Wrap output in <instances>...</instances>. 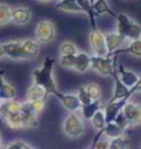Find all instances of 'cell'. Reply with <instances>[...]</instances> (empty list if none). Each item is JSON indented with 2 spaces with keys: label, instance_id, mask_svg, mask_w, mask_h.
Returning a JSON list of instances; mask_svg holds the SVG:
<instances>
[{
  "label": "cell",
  "instance_id": "6da1fadb",
  "mask_svg": "<svg viewBox=\"0 0 141 149\" xmlns=\"http://www.w3.org/2000/svg\"><path fill=\"white\" fill-rule=\"evenodd\" d=\"M55 59L52 57H47L41 67L33 69L32 78L33 84L42 86L47 90V94H55L57 92L56 82L54 80L53 71H54Z\"/></svg>",
  "mask_w": 141,
  "mask_h": 149
},
{
  "label": "cell",
  "instance_id": "7a4b0ae2",
  "mask_svg": "<svg viewBox=\"0 0 141 149\" xmlns=\"http://www.w3.org/2000/svg\"><path fill=\"white\" fill-rule=\"evenodd\" d=\"M116 20H117V32L123 38H128L131 42L141 38V25L131 20L127 14H117Z\"/></svg>",
  "mask_w": 141,
  "mask_h": 149
},
{
  "label": "cell",
  "instance_id": "3957f363",
  "mask_svg": "<svg viewBox=\"0 0 141 149\" xmlns=\"http://www.w3.org/2000/svg\"><path fill=\"white\" fill-rule=\"evenodd\" d=\"M63 132L68 138L76 139L84 135L85 125L83 120L75 112H70L63 122Z\"/></svg>",
  "mask_w": 141,
  "mask_h": 149
},
{
  "label": "cell",
  "instance_id": "277c9868",
  "mask_svg": "<svg viewBox=\"0 0 141 149\" xmlns=\"http://www.w3.org/2000/svg\"><path fill=\"white\" fill-rule=\"evenodd\" d=\"M34 35L35 41L40 44H50L55 40L56 26L51 20H41L35 26Z\"/></svg>",
  "mask_w": 141,
  "mask_h": 149
},
{
  "label": "cell",
  "instance_id": "5b68a950",
  "mask_svg": "<svg viewBox=\"0 0 141 149\" xmlns=\"http://www.w3.org/2000/svg\"><path fill=\"white\" fill-rule=\"evenodd\" d=\"M90 68L102 76H113L115 72V59L113 56H90Z\"/></svg>",
  "mask_w": 141,
  "mask_h": 149
},
{
  "label": "cell",
  "instance_id": "8992f818",
  "mask_svg": "<svg viewBox=\"0 0 141 149\" xmlns=\"http://www.w3.org/2000/svg\"><path fill=\"white\" fill-rule=\"evenodd\" d=\"M88 40H90V47L94 52V55L106 56L108 54L105 34L102 31H99L97 28H93V30L90 33Z\"/></svg>",
  "mask_w": 141,
  "mask_h": 149
},
{
  "label": "cell",
  "instance_id": "52a82bcc",
  "mask_svg": "<svg viewBox=\"0 0 141 149\" xmlns=\"http://www.w3.org/2000/svg\"><path fill=\"white\" fill-rule=\"evenodd\" d=\"M54 95L56 98H59V100L62 103V105L67 111L76 112L78 111V110H80V107H82V103H80L77 94H74V93H68L67 94V93H61L57 91Z\"/></svg>",
  "mask_w": 141,
  "mask_h": 149
},
{
  "label": "cell",
  "instance_id": "ba28073f",
  "mask_svg": "<svg viewBox=\"0 0 141 149\" xmlns=\"http://www.w3.org/2000/svg\"><path fill=\"white\" fill-rule=\"evenodd\" d=\"M20 116L22 118L24 128H35L39 125L38 115L33 112L28 101L22 103V109L20 112Z\"/></svg>",
  "mask_w": 141,
  "mask_h": 149
},
{
  "label": "cell",
  "instance_id": "9c48e42d",
  "mask_svg": "<svg viewBox=\"0 0 141 149\" xmlns=\"http://www.w3.org/2000/svg\"><path fill=\"white\" fill-rule=\"evenodd\" d=\"M20 46H21V52H22L24 59H33L40 53L39 43L32 38L20 40Z\"/></svg>",
  "mask_w": 141,
  "mask_h": 149
},
{
  "label": "cell",
  "instance_id": "30bf717a",
  "mask_svg": "<svg viewBox=\"0 0 141 149\" xmlns=\"http://www.w3.org/2000/svg\"><path fill=\"white\" fill-rule=\"evenodd\" d=\"M32 19V12L29 8L18 7L11 11V22L17 25H25Z\"/></svg>",
  "mask_w": 141,
  "mask_h": 149
},
{
  "label": "cell",
  "instance_id": "8fae6325",
  "mask_svg": "<svg viewBox=\"0 0 141 149\" xmlns=\"http://www.w3.org/2000/svg\"><path fill=\"white\" fill-rule=\"evenodd\" d=\"M127 99H121V100H117V101H109L108 104L105 107L104 112H105V118H106V123L109 122H114L116 116L118 115V113L121 111L123 105L127 103Z\"/></svg>",
  "mask_w": 141,
  "mask_h": 149
},
{
  "label": "cell",
  "instance_id": "7c38bea8",
  "mask_svg": "<svg viewBox=\"0 0 141 149\" xmlns=\"http://www.w3.org/2000/svg\"><path fill=\"white\" fill-rule=\"evenodd\" d=\"M114 79H115V87H114V93L113 97L110 99V102L113 101H117V100H121V99H127L129 100V88H128L126 84H122V81L119 79V76L118 72L115 70V72L113 74Z\"/></svg>",
  "mask_w": 141,
  "mask_h": 149
},
{
  "label": "cell",
  "instance_id": "4fadbf2b",
  "mask_svg": "<svg viewBox=\"0 0 141 149\" xmlns=\"http://www.w3.org/2000/svg\"><path fill=\"white\" fill-rule=\"evenodd\" d=\"M102 135H105L106 137L108 138H114V137H118V136H121L123 135V130H122L120 126L116 124L115 122H109V123H106V125L104 127L103 130H99V133L96 135L95 137V140L93 145L99 139V137Z\"/></svg>",
  "mask_w": 141,
  "mask_h": 149
},
{
  "label": "cell",
  "instance_id": "5bb4252c",
  "mask_svg": "<svg viewBox=\"0 0 141 149\" xmlns=\"http://www.w3.org/2000/svg\"><path fill=\"white\" fill-rule=\"evenodd\" d=\"M105 38H106V46H107V52H108L107 55H111L114 52L117 51L125 40L118 32L107 33L105 34Z\"/></svg>",
  "mask_w": 141,
  "mask_h": 149
},
{
  "label": "cell",
  "instance_id": "9a60e30c",
  "mask_svg": "<svg viewBox=\"0 0 141 149\" xmlns=\"http://www.w3.org/2000/svg\"><path fill=\"white\" fill-rule=\"evenodd\" d=\"M4 49H5L6 56H8L11 59H24L21 46H20V40L18 41H10L8 43L2 44Z\"/></svg>",
  "mask_w": 141,
  "mask_h": 149
},
{
  "label": "cell",
  "instance_id": "2e32d148",
  "mask_svg": "<svg viewBox=\"0 0 141 149\" xmlns=\"http://www.w3.org/2000/svg\"><path fill=\"white\" fill-rule=\"evenodd\" d=\"M88 69H90V55L84 52H78L75 55L74 70L80 74H84Z\"/></svg>",
  "mask_w": 141,
  "mask_h": 149
},
{
  "label": "cell",
  "instance_id": "e0dca14e",
  "mask_svg": "<svg viewBox=\"0 0 141 149\" xmlns=\"http://www.w3.org/2000/svg\"><path fill=\"white\" fill-rule=\"evenodd\" d=\"M118 76H119V79L122 81V84H126L128 88H131L139 79V76L135 71L126 69L121 64L119 65V68H118Z\"/></svg>",
  "mask_w": 141,
  "mask_h": 149
},
{
  "label": "cell",
  "instance_id": "ac0fdd59",
  "mask_svg": "<svg viewBox=\"0 0 141 149\" xmlns=\"http://www.w3.org/2000/svg\"><path fill=\"white\" fill-rule=\"evenodd\" d=\"M93 11H94L95 17H99L102 14H109L113 18H117V14L115 13L110 6L108 5L107 0H95L93 2Z\"/></svg>",
  "mask_w": 141,
  "mask_h": 149
},
{
  "label": "cell",
  "instance_id": "d6986e66",
  "mask_svg": "<svg viewBox=\"0 0 141 149\" xmlns=\"http://www.w3.org/2000/svg\"><path fill=\"white\" fill-rule=\"evenodd\" d=\"M5 124L11 130H23V122L20 116V114H7V113H0Z\"/></svg>",
  "mask_w": 141,
  "mask_h": 149
},
{
  "label": "cell",
  "instance_id": "ffe728a7",
  "mask_svg": "<svg viewBox=\"0 0 141 149\" xmlns=\"http://www.w3.org/2000/svg\"><path fill=\"white\" fill-rule=\"evenodd\" d=\"M21 109H22V102H19V101H17V100H14V99L2 100L0 113H7V114H20Z\"/></svg>",
  "mask_w": 141,
  "mask_h": 149
},
{
  "label": "cell",
  "instance_id": "44dd1931",
  "mask_svg": "<svg viewBox=\"0 0 141 149\" xmlns=\"http://www.w3.org/2000/svg\"><path fill=\"white\" fill-rule=\"evenodd\" d=\"M118 54H130V55H133L136 57H141V38L132 41L130 43V45H128L125 48H121V49L118 48L117 51H115L109 56H116Z\"/></svg>",
  "mask_w": 141,
  "mask_h": 149
},
{
  "label": "cell",
  "instance_id": "7402d4cb",
  "mask_svg": "<svg viewBox=\"0 0 141 149\" xmlns=\"http://www.w3.org/2000/svg\"><path fill=\"white\" fill-rule=\"evenodd\" d=\"M56 10L66 13H83L76 0H61L56 5Z\"/></svg>",
  "mask_w": 141,
  "mask_h": 149
},
{
  "label": "cell",
  "instance_id": "603a6c76",
  "mask_svg": "<svg viewBox=\"0 0 141 149\" xmlns=\"http://www.w3.org/2000/svg\"><path fill=\"white\" fill-rule=\"evenodd\" d=\"M99 109H102V101H100V99L99 100H93L88 104H83L82 107H80V111H82V115H83L84 118L90 120L92 116L98 111Z\"/></svg>",
  "mask_w": 141,
  "mask_h": 149
},
{
  "label": "cell",
  "instance_id": "cb8c5ba5",
  "mask_svg": "<svg viewBox=\"0 0 141 149\" xmlns=\"http://www.w3.org/2000/svg\"><path fill=\"white\" fill-rule=\"evenodd\" d=\"M49 95L47 93V90L43 88L42 86L37 84H33L28 90L27 93V100H37V99H47V97Z\"/></svg>",
  "mask_w": 141,
  "mask_h": 149
},
{
  "label": "cell",
  "instance_id": "d4e9b609",
  "mask_svg": "<svg viewBox=\"0 0 141 149\" xmlns=\"http://www.w3.org/2000/svg\"><path fill=\"white\" fill-rule=\"evenodd\" d=\"M77 5L80 6V8L82 9L83 13L87 14L88 19L90 20V23L93 28H96V23H95V14L93 11V3L90 0H76Z\"/></svg>",
  "mask_w": 141,
  "mask_h": 149
},
{
  "label": "cell",
  "instance_id": "484cf974",
  "mask_svg": "<svg viewBox=\"0 0 141 149\" xmlns=\"http://www.w3.org/2000/svg\"><path fill=\"white\" fill-rule=\"evenodd\" d=\"M90 121H92V125L94 126V128H96L97 130H103L105 125H106V118H105V112H104V110L99 109L98 111L92 116Z\"/></svg>",
  "mask_w": 141,
  "mask_h": 149
},
{
  "label": "cell",
  "instance_id": "4316f807",
  "mask_svg": "<svg viewBox=\"0 0 141 149\" xmlns=\"http://www.w3.org/2000/svg\"><path fill=\"white\" fill-rule=\"evenodd\" d=\"M11 11L12 9L7 3H0V26L11 22Z\"/></svg>",
  "mask_w": 141,
  "mask_h": 149
},
{
  "label": "cell",
  "instance_id": "83f0119b",
  "mask_svg": "<svg viewBox=\"0 0 141 149\" xmlns=\"http://www.w3.org/2000/svg\"><path fill=\"white\" fill-rule=\"evenodd\" d=\"M129 147V140L123 135L110 138L109 149H127Z\"/></svg>",
  "mask_w": 141,
  "mask_h": 149
},
{
  "label": "cell",
  "instance_id": "f1b7e54d",
  "mask_svg": "<svg viewBox=\"0 0 141 149\" xmlns=\"http://www.w3.org/2000/svg\"><path fill=\"white\" fill-rule=\"evenodd\" d=\"M78 52L80 51L76 44L70 41H65L60 46V55H76Z\"/></svg>",
  "mask_w": 141,
  "mask_h": 149
},
{
  "label": "cell",
  "instance_id": "f546056e",
  "mask_svg": "<svg viewBox=\"0 0 141 149\" xmlns=\"http://www.w3.org/2000/svg\"><path fill=\"white\" fill-rule=\"evenodd\" d=\"M17 95V91L16 89L11 86L10 84L6 82L4 87L0 89V100H10V99H14Z\"/></svg>",
  "mask_w": 141,
  "mask_h": 149
},
{
  "label": "cell",
  "instance_id": "4dcf8cb0",
  "mask_svg": "<svg viewBox=\"0 0 141 149\" xmlns=\"http://www.w3.org/2000/svg\"><path fill=\"white\" fill-rule=\"evenodd\" d=\"M86 91L88 93V95L90 97L92 100H99L102 98V94H103V90L100 88V86L97 84H88L86 87Z\"/></svg>",
  "mask_w": 141,
  "mask_h": 149
},
{
  "label": "cell",
  "instance_id": "1f68e13d",
  "mask_svg": "<svg viewBox=\"0 0 141 149\" xmlns=\"http://www.w3.org/2000/svg\"><path fill=\"white\" fill-rule=\"evenodd\" d=\"M30 104V107L31 109L33 110V112L39 115V114H41L44 110V107H45V100L44 99H37V100H27Z\"/></svg>",
  "mask_w": 141,
  "mask_h": 149
},
{
  "label": "cell",
  "instance_id": "d6a6232c",
  "mask_svg": "<svg viewBox=\"0 0 141 149\" xmlns=\"http://www.w3.org/2000/svg\"><path fill=\"white\" fill-rule=\"evenodd\" d=\"M60 63L66 69H74L75 55H60Z\"/></svg>",
  "mask_w": 141,
  "mask_h": 149
},
{
  "label": "cell",
  "instance_id": "836d02e7",
  "mask_svg": "<svg viewBox=\"0 0 141 149\" xmlns=\"http://www.w3.org/2000/svg\"><path fill=\"white\" fill-rule=\"evenodd\" d=\"M136 109H137V104H135V103H132V102H129V101H127V103L122 107V112L125 113L126 117L129 120V123L131 122L132 117L135 115ZM129 126H130V124H129Z\"/></svg>",
  "mask_w": 141,
  "mask_h": 149
},
{
  "label": "cell",
  "instance_id": "e575fe53",
  "mask_svg": "<svg viewBox=\"0 0 141 149\" xmlns=\"http://www.w3.org/2000/svg\"><path fill=\"white\" fill-rule=\"evenodd\" d=\"M114 122L120 126L123 130H127L128 127H129V124H130V123H129V120L126 117V115H125V113L122 112V110L118 113V115L116 116V118H115V121Z\"/></svg>",
  "mask_w": 141,
  "mask_h": 149
},
{
  "label": "cell",
  "instance_id": "d590c367",
  "mask_svg": "<svg viewBox=\"0 0 141 149\" xmlns=\"http://www.w3.org/2000/svg\"><path fill=\"white\" fill-rule=\"evenodd\" d=\"M6 149H33V147L23 140H14L12 143H10L6 147Z\"/></svg>",
  "mask_w": 141,
  "mask_h": 149
},
{
  "label": "cell",
  "instance_id": "8d00e7d4",
  "mask_svg": "<svg viewBox=\"0 0 141 149\" xmlns=\"http://www.w3.org/2000/svg\"><path fill=\"white\" fill-rule=\"evenodd\" d=\"M77 97H78V99H80L82 105H83V104H88V103H90L92 101H93V100L90 99V95H88V93H87V91H86V88H85V87H80V88L78 89Z\"/></svg>",
  "mask_w": 141,
  "mask_h": 149
},
{
  "label": "cell",
  "instance_id": "74e56055",
  "mask_svg": "<svg viewBox=\"0 0 141 149\" xmlns=\"http://www.w3.org/2000/svg\"><path fill=\"white\" fill-rule=\"evenodd\" d=\"M141 125V103L137 104V109L135 112V115L132 117L131 122H130V126L129 127H136V126Z\"/></svg>",
  "mask_w": 141,
  "mask_h": 149
},
{
  "label": "cell",
  "instance_id": "f35d334b",
  "mask_svg": "<svg viewBox=\"0 0 141 149\" xmlns=\"http://www.w3.org/2000/svg\"><path fill=\"white\" fill-rule=\"evenodd\" d=\"M136 92H141V76L139 77V79H138V81H137L136 84H133L131 88H129V93H128L129 98Z\"/></svg>",
  "mask_w": 141,
  "mask_h": 149
},
{
  "label": "cell",
  "instance_id": "ab89813d",
  "mask_svg": "<svg viewBox=\"0 0 141 149\" xmlns=\"http://www.w3.org/2000/svg\"><path fill=\"white\" fill-rule=\"evenodd\" d=\"M92 148H95V149H107L109 148V141H96L93 146H92Z\"/></svg>",
  "mask_w": 141,
  "mask_h": 149
},
{
  "label": "cell",
  "instance_id": "60d3db41",
  "mask_svg": "<svg viewBox=\"0 0 141 149\" xmlns=\"http://www.w3.org/2000/svg\"><path fill=\"white\" fill-rule=\"evenodd\" d=\"M4 56H6V54H5L4 46H2V44H1V45H0V58H1V57H4Z\"/></svg>",
  "mask_w": 141,
  "mask_h": 149
},
{
  "label": "cell",
  "instance_id": "b9f144b4",
  "mask_svg": "<svg viewBox=\"0 0 141 149\" xmlns=\"http://www.w3.org/2000/svg\"><path fill=\"white\" fill-rule=\"evenodd\" d=\"M2 148V141H1V133H0V149Z\"/></svg>",
  "mask_w": 141,
  "mask_h": 149
},
{
  "label": "cell",
  "instance_id": "7bdbcfd3",
  "mask_svg": "<svg viewBox=\"0 0 141 149\" xmlns=\"http://www.w3.org/2000/svg\"><path fill=\"white\" fill-rule=\"evenodd\" d=\"M39 1H41V2H49V1H51V0H39Z\"/></svg>",
  "mask_w": 141,
  "mask_h": 149
},
{
  "label": "cell",
  "instance_id": "ee69618b",
  "mask_svg": "<svg viewBox=\"0 0 141 149\" xmlns=\"http://www.w3.org/2000/svg\"><path fill=\"white\" fill-rule=\"evenodd\" d=\"M1 102H2V100H0V110H1Z\"/></svg>",
  "mask_w": 141,
  "mask_h": 149
}]
</instances>
